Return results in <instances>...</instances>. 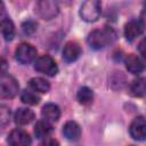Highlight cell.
Wrapping results in <instances>:
<instances>
[{
    "instance_id": "1",
    "label": "cell",
    "mask_w": 146,
    "mask_h": 146,
    "mask_svg": "<svg viewBox=\"0 0 146 146\" xmlns=\"http://www.w3.org/2000/svg\"><path fill=\"white\" fill-rule=\"evenodd\" d=\"M115 32L112 27L105 26L99 30H94L88 35V43L92 49L99 50L111 44L115 40Z\"/></svg>"
},
{
    "instance_id": "2",
    "label": "cell",
    "mask_w": 146,
    "mask_h": 146,
    "mask_svg": "<svg viewBox=\"0 0 146 146\" xmlns=\"http://www.w3.org/2000/svg\"><path fill=\"white\" fill-rule=\"evenodd\" d=\"M19 89L18 82L16 79L9 74L0 75V97L13 98L17 95Z\"/></svg>"
},
{
    "instance_id": "3",
    "label": "cell",
    "mask_w": 146,
    "mask_h": 146,
    "mask_svg": "<svg viewBox=\"0 0 146 146\" xmlns=\"http://www.w3.org/2000/svg\"><path fill=\"white\" fill-rule=\"evenodd\" d=\"M100 2L97 0H88L80 8V16L86 22H95L100 15Z\"/></svg>"
},
{
    "instance_id": "4",
    "label": "cell",
    "mask_w": 146,
    "mask_h": 146,
    "mask_svg": "<svg viewBox=\"0 0 146 146\" xmlns=\"http://www.w3.org/2000/svg\"><path fill=\"white\" fill-rule=\"evenodd\" d=\"M34 68L38 72L43 73V74L49 75V76H54L58 72V66H57L56 62L49 55H42V56H40L35 60Z\"/></svg>"
},
{
    "instance_id": "5",
    "label": "cell",
    "mask_w": 146,
    "mask_h": 146,
    "mask_svg": "<svg viewBox=\"0 0 146 146\" xmlns=\"http://www.w3.org/2000/svg\"><path fill=\"white\" fill-rule=\"evenodd\" d=\"M15 57L21 64H30L36 58V49L30 43H21L15 50Z\"/></svg>"
},
{
    "instance_id": "6",
    "label": "cell",
    "mask_w": 146,
    "mask_h": 146,
    "mask_svg": "<svg viewBox=\"0 0 146 146\" xmlns=\"http://www.w3.org/2000/svg\"><path fill=\"white\" fill-rule=\"evenodd\" d=\"M58 5L55 1H39L35 5V13L43 19H50L58 14Z\"/></svg>"
},
{
    "instance_id": "7",
    "label": "cell",
    "mask_w": 146,
    "mask_h": 146,
    "mask_svg": "<svg viewBox=\"0 0 146 146\" xmlns=\"http://www.w3.org/2000/svg\"><path fill=\"white\" fill-rule=\"evenodd\" d=\"M8 143L11 146H31V137L23 129H14L8 135Z\"/></svg>"
},
{
    "instance_id": "8",
    "label": "cell",
    "mask_w": 146,
    "mask_h": 146,
    "mask_svg": "<svg viewBox=\"0 0 146 146\" xmlns=\"http://www.w3.org/2000/svg\"><path fill=\"white\" fill-rule=\"evenodd\" d=\"M130 136L136 140H144L146 138V121L144 116H137L130 124Z\"/></svg>"
},
{
    "instance_id": "9",
    "label": "cell",
    "mask_w": 146,
    "mask_h": 146,
    "mask_svg": "<svg viewBox=\"0 0 146 146\" xmlns=\"http://www.w3.org/2000/svg\"><path fill=\"white\" fill-rule=\"evenodd\" d=\"M144 32V23L140 19H133L125 24L124 36L128 41H133Z\"/></svg>"
},
{
    "instance_id": "10",
    "label": "cell",
    "mask_w": 146,
    "mask_h": 146,
    "mask_svg": "<svg viewBox=\"0 0 146 146\" xmlns=\"http://www.w3.org/2000/svg\"><path fill=\"white\" fill-rule=\"evenodd\" d=\"M81 55V47L75 41H68L63 48V58L67 63L76 60Z\"/></svg>"
},
{
    "instance_id": "11",
    "label": "cell",
    "mask_w": 146,
    "mask_h": 146,
    "mask_svg": "<svg viewBox=\"0 0 146 146\" xmlns=\"http://www.w3.org/2000/svg\"><path fill=\"white\" fill-rule=\"evenodd\" d=\"M124 64L127 70L132 74H139L144 71V63L137 55L129 54L124 59Z\"/></svg>"
},
{
    "instance_id": "12",
    "label": "cell",
    "mask_w": 146,
    "mask_h": 146,
    "mask_svg": "<svg viewBox=\"0 0 146 146\" xmlns=\"http://www.w3.org/2000/svg\"><path fill=\"white\" fill-rule=\"evenodd\" d=\"M41 115L47 122H56L60 116V110L56 104L48 103L41 110Z\"/></svg>"
},
{
    "instance_id": "13",
    "label": "cell",
    "mask_w": 146,
    "mask_h": 146,
    "mask_svg": "<svg viewBox=\"0 0 146 146\" xmlns=\"http://www.w3.org/2000/svg\"><path fill=\"white\" fill-rule=\"evenodd\" d=\"M63 135L66 139L75 141L81 136V128L80 125L74 121H68L63 127Z\"/></svg>"
},
{
    "instance_id": "14",
    "label": "cell",
    "mask_w": 146,
    "mask_h": 146,
    "mask_svg": "<svg viewBox=\"0 0 146 146\" xmlns=\"http://www.w3.org/2000/svg\"><path fill=\"white\" fill-rule=\"evenodd\" d=\"M15 122L19 125H25L29 124L33 119H34V113L32 110L30 108H25V107H21L15 112L14 115Z\"/></svg>"
},
{
    "instance_id": "15",
    "label": "cell",
    "mask_w": 146,
    "mask_h": 146,
    "mask_svg": "<svg viewBox=\"0 0 146 146\" xmlns=\"http://www.w3.org/2000/svg\"><path fill=\"white\" fill-rule=\"evenodd\" d=\"M0 33L5 40H13L15 35V26L9 18H3L0 21Z\"/></svg>"
},
{
    "instance_id": "16",
    "label": "cell",
    "mask_w": 146,
    "mask_h": 146,
    "mask_svg": "<svg viewBox=\"0 0 146 146\" xmlns=\"http://www.w3.org/2000/svg\"><path fill=\"white\" fill-rule=\"evenodd\" d=\"M29 87L32 90L38 91V92H42V94L48 92L49 89H50L49 82L46 79H42V78H32L29 81Z\"/></svg>"
},
{
    "instance_id": "17",
    "label": "cell",
    "mask_w": 146,
    "mask_h": 146,
    "mask_svg": "<svg viewBox=\"0 0 146 146\" xmlns=\"http://www.w3.org/2000/svg\"><path fill=\"white\" fill-rule=\"evenodd\" d=\"M52 128L51 124L47 121H38L34 125V135L36 138L41 139V138H46L50 132H51Z\"/></svg>"
},
{
    "instance_id": "18",
    "label": "cell",
    "mask_w": 146,
    "mask_h": 146,
    "mask_svg": "<svg viewBox=\"0 0 146 146\" xmlns=\"http://www.w3.org/2000/svg\"><path fill=\"white\" fill-rule=\"evenodd\" d=\"M146 91V86H145V79L139 78L137 80H133L130 84V92L135 97H143Z\"/></svg>"
},
{
    "instance_id": "19",
    "label": "cell",
    "mask_w": 146,
    "mask_h": 146,
    "mask_svg": "<svg viewBox=\"0 0 146 146\" xmlns=\"http://www.w3.org/2000/svg\"><path fill=\"white\" fill-rule=\"evenodd\" d=\"M76 98L79 100L80 104H83V105H87L89 103L92 102V98H94V92L90 88L88 87H82L79 89L78 94H76Z\"/></svg>"
},
{
    "instance_id": "20",
    "label": "cell",
    "mask_w": 146,
    "mask_h": 146,
    "mask_svg": "<svg viewBox=\"0 0 146 146\" xmlns=\"http://www.w3.org/2000/svg\"><path fill=\"white\" fill-rule=\"evenodd\" d=\"M21 100L24 104H27V105H36L40 102V97L33 91L24 90L21 95Z\"/></svg>"
},
{
    "instance_id": "21",
    "label": "cell",
    "mask_w": 146,
    "mask_h": 146,
    "mask_svg": "<svg viewBox=\"0 0 146 146\" xmlns=\"http://www.w3.org/2000/svg\"><path fill=\"white\" fill-rule=\"evenodd\" d=\"M10 117V111L7 106L5 105H0V125L1 124H6L9 121Z\"/></svg>"
},
{
    "instance_id": "22",
    "label": "cell",
    "mask_w": 146,
    "mask_h": 146,
    "mask_svg": "<svg viewBox=\"0 0 146 146\" xmlns=\"http://www.w3.org/2000/svg\"><path fill=\"white\" fill-rule=\"evenodd\" d=\"M36 23H34V22H32V21H29V22H25L23 25H22V29H23V31L26 33V34H31V33H33L35 30H36Z\"/></svg>"
},
{
    "instance_id": "23",
    "label": "cell",
    "mask_w": 146,
    "mask_h": 146,
    "mask_svg": "<svg viewBox=\"0 0 146 146\" xmlns=\"http://www.w3.org/2000/svg\"><path fill=\"white\" fill-rule=\"evenodd\" d=\"M8 70V63L3 57H0V75L5 74Z\"/></svg>"
},
{
    "instance_id": "24",
    "label": "cell",
    "mask_w": 146,
    "mask_h": 146,
    "mask_svg": "<svg viewBox=\"0 0 146 146\" xmlns=\"http://www.w3.org/2000/svg\"><path fill=\"white\" fill-rule=\"evenodd\" d=\"M40 146H59V144L57 140H55L52 138H47L46 140H43L40 144Z\"/></svg>"
},
{
    "instance_id": "25",
    "label": "cell",
    "mask_w": 146,
    "mask_h": 146,
    "mask_svg": "<svg viewBox=\"0 0 146 146\" xmlns=\"http://www.w3.org/2000/svg\"><path fill=\"white\" fill-rule=\"evenodd\" d=\"M144 44H145V40H141V42L139 43V50L141 52L143 56H145V51H144Z\"/></svg>"
},
{
    "instance_id": "26",
    "label": "cell",
    "mask_w": 146,
    "mask_h": 146,
    "mask_svg": "<svg viewBox=\"0 0 146 146\" xmlns=\"http://www.w3.org/2000/svg\"><path fill=\"white\" fill-rule=\"evenodd\" d=\"M3 9H5V7H3V3L0 1V15L3 13Z\"/></svg>"
}]
</instances>
